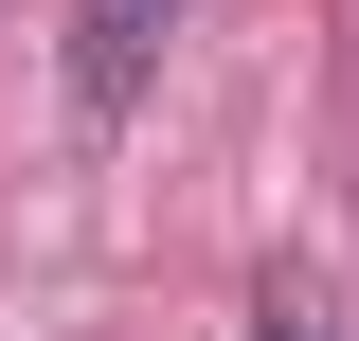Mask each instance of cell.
I'll return each instance as SVG.
<instances>
[{
  "mask_svg": "<svg viewBox=\"0 0 359 341\" xmlns=\"http://www.w3.org/2000/svg\"><path fill=\"white\" fill-rule=\"evenodd\" d=\"M162 36H180V0H72V126H126L162 90Z\"/></svg>",
  "mask_w": 359,
  "mask_h": 341,
  "instance_id": "obj_1",
  "label": "cell"
},
{
  "mask_svg": "<svg viewBox=\"0 0 359 341\" xmlns=\"http://www.w3.org/2000/svg\"><path fill=\"white\" fill-rule=\"evenodd\" d=\"M269 341H323V288H269Z\"/></svg>",
  "mask_w": 359,
  "mask_h": 341,
  "instance_id": "obj_2",
  "label": "cell"
}]
</instances>
